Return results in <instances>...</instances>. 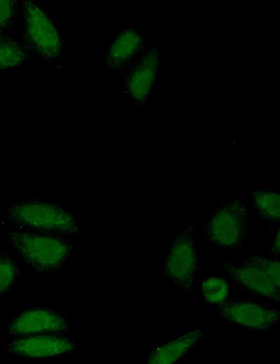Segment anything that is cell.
I'll list each match as a JSON object with an SVG mask.
<instances>
[{"label": "cell", "mask_w": 280, "mask_h": 364, "mask_svg": "<svg viewBox=\"0 0 280 364\" xmlns=\"http://www.w3.org/2000/svg\"><path fill=\"white\" fill-rule=\"evenodd\" d=\"M4 219L13 230L70 239L80 230L78 216L70 208L43 198H27L11 204L5 209Z\"/></svg>", "instance_id": "6da1fadb"}, {"label": "cell", "mask_w": 280, "mask_h": 364, "mask_svg": "<svg viewBox=\"0 0 280 364\" xmlns=\"http://www.w3.org/2000/svg\"><path fill=\"white\" fill-rule=\"evenodd\" d=\"M8 244L29 270L45 277L60 273L73 255V241L56 235L12 230Z\"/></svg>", "instance_id": "7a4b0ae2"}, {"label": "cell", "mask_w": 280, "mask_h": 364, "mask_svg": "<svg viewBox=\"0 0 280 364\" xmlns=\"http://www.w3.org/2000/svg\"><path fill=\"white\" fill-rule=\"evenodd\" d=\"M21 6L22 41L34 58L52 63L64 57L65 43L60 30L43 4L25 0Z\"/></svg>", "instance_id": "3957f363"}, {"label": "cell", "mask_w": 280, "mask_h": 364, "mask_svg": "<svg viewBox=\"0 0 280 364\" xmlns=\"http://www.w3.org/2000/svg\"><path fill=\"white\" fill-rule=\"evenodd\" d=\"M221 270L230 282L255 296L279 302L280 300V259L279 256L253 255L237 265L222 262Z\"/></svg>", "instance_id": "277c9868"}, {"label": "cell", "mask_w": 280, "mask_h": 364, "mask_svg": "<svg viewBox=\"0 0 280 364\" xmlns=\"http://www.w3.org/2000/svg\"><path fill=\"white\" fill-rule=\"evenodd\" d=\"M195 238V225L192 222L176 232L160 268L164 279L188 295L195 289L201 270V258Z\"/></svg>", "instance_id": "5b68a950"}, {"label": "cell", "mask_w": 280, "mask_h": 364, "mask_svg": "<svg viewBox=\"0 0 280 364\" xmlns=\"http://www.w3.org/2000/svg\"><path fill=\"white\" fill-rule=\"evenodd\" d=\"M251 228L246 203L240 197L219 203L203 226L204 239L214 247L235 251L250 236Z\"/></svg>", "instance_id": "8992f818"}, {"label": "cell", "mask_w": 280, "mask_h": 364, "mask_svg": "<svg viewBox=\"0 0 280 364\" xmlns=\"http://www.w3.org/2000/svg\"><path fill=\"white\" fill-rule=\"evenodd\" d=\"M162 70V47L151 44L120 71L123 77V95L135 108H142L150 103Z\"/></svg>", "instance_id": "52a82bcc"}, {"label": "cell", "mask_w": 280, "mask_h": 364, "mask_svg": "<svg viewBox=\"0 0 280 364\" xmlns=\"http://www.w3.org/2000/svg\"><path fill=\"white\" fill-rule=\"evenodd\" d=\"M8 339L6 355L27 360H61L78 347V342L66 335H27Z\"/></svg>", "instance_id": "ba28073f"}, {"label": "cell", "mask_w": 280, "mask_h": 364, "mask_svg": "<svg viewBox=\"0 0 280 364\" xmlns=\"http://www.w3.org/2000/svg\"><path fill=\"white\" fill-rule=\"evenodd\" d=\"M70 323L59 309L44 304H32L18 311L6 326L8 338L27 335H67Z\"/></svg>", "instance_id": "9c48e42d"}, {"label": "cell", "mask_w": 280, "mask_h": 364, "mask_svg": "<svg viewBox=\"0 0 280 364\" xmlns=\"http://www.w3.org/2000/svg\"><path fill=\"white\" fill-rule=\"evenodd\" d=\"M212 309L222 321L248 330H269L280 320L279 309L251 300L227 299Z\"/></svg>", "instance_id": "30bf717a"}, {"label": "cell", "mask_w": 280, "mask_h": 364, "mask_svg": "<svg viewBox=\"0 0 280 364\" xmlns=\"http://www.w3.org/2000/svg\"><path fill=\"white\" fill-rule=\"evenodd\" d=\"M151 44L144 29L134 24H125L113 36L105 52L102 53V62L110 71L120 73Z\"/></svg>", "instance_id": "8fae6325"}, {"label": "cell", "mask_w": 280, "mask_h": 364, "mask_svg": "<svg viewBox=\"0 0 280 364\" xmlns=\"http://www.w3.org/2000/svg\"><path fill=\"white\" fill-rule=\"evenodd\" d=\"M204 335V329L194 326L189 330L146 351V361L149 364L176 363L187 356Z\"/></svg>", "instance_id": "7c38bea8"}, {"label": "cell", "mask_w": 280, "mask_h": 364, "mask_svg": "<svg viewBox=\"0 0 280 364\" xmlns=\"http://www.w3.org/2000/svg\"><path fill=\"white\" fill-rule=\"evenodd\" d=\"M34 59L22 40L9 34H0V74L17 71Z\"/></svg>", "instance_id": "4fadbf2b"}, {"label": "cell", "mask_w": 280, "mask_h": 364, "mask_svg": "<svg viewBox=\"0 0 280 364\" xmlns=\"http://www.w3.org/2000/svg\"><path fill=\"white\" fill-rule=\"evenodd\" d=\"M253 206L257 215L265 220L279 224L280 192L272 188H264L250 193Z\"/></svg>", "instance_id": "5bb4252c"}, {"label": "cell", "mask_w": 280, "mask_h": 364, "mask_svg": "<svg viewBox=\"0 0 280 364\" xmlns=\"http://www.w3.org/2000/svg\"><path fill=\"white\" fill-rule=\"evenodd\" d=\"M200 290L203 302L213 308L228 299L230 281L225 276H209L203 279Z\"/></svg>", "instance_id": "9a60e30c"}, {"label": "cell", "mask_w": 280, "mask_h": 364, "mask_svg": "<svg viewBox=\"0 0 280 364\" xmlns=\"http://www.w3.org/2000/svg\"><path fill=\"white\" fill-rule=\"evenodd\" d=\"M22 278V272L13 256L0 252V299L10 293Z\"/></svg>", "instance_id": "2e32d148"}, {"label": "cell", "mask_w": 280, "mask_h": 364, "mask_svg": "<svg viewBox=\"0 0 280 364\" xmlns=\"http://www.w3.org/2000/svg\"><path fill=\"white\" fill-rule=\"evenodd\" d=\"M19 13L16 1L0 0V34H8L16 27Z\"/></svg>", "instance_id": "e0dca14e"}, {"label": "cell", "mask_w": 280, "mask_h": 364, "mask_svg": "<svg viewBox=\"0 0 280 364\" xmlns=\"http://www.w3.org/2000/svg\"><path fill=\"white\" fill-rule=\"evenodd\" d=\"M279 225L276 227V230H275L274 237L271 242L270 252L279 255Z\"/></svg>", "instance_id": "ac0fdd59"}]
</instances>
